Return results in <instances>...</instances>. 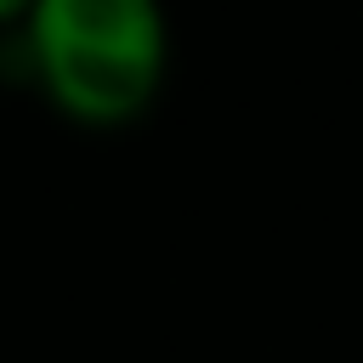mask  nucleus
I'll return each mask as SVG.
<instances>
[{
    "label": "nucleus",
    "mask_w": 363,
    "mask_h": 363,
    "mask_svg": "<svg viewBox=\"0 0 363 363\" xmlns=\"http://www.w3.org/2000/svg\"><path fill=\"white\" fill-rule=\"evenodd\" d=\"M23 11H28V0H0V28H17Z\"/></svg>",
    "instance_id": "nucleus-2"
},
{
    "label": "nucleus",
    "mask_w": 363,
    "mask_h": 363,
    "mask_svg": "<svg viewBox=\"0 0 363 363\" xmlns=\"http://www.w3.org/2000/svg\"><path fill=\"white\" fill-rule=\"evenodd\" d=\"M17 34L40 96L79 130H125L164 96V0H28Z\"/></svg>",
    "instance_id": "nucleus-1"
}]
</instances>
